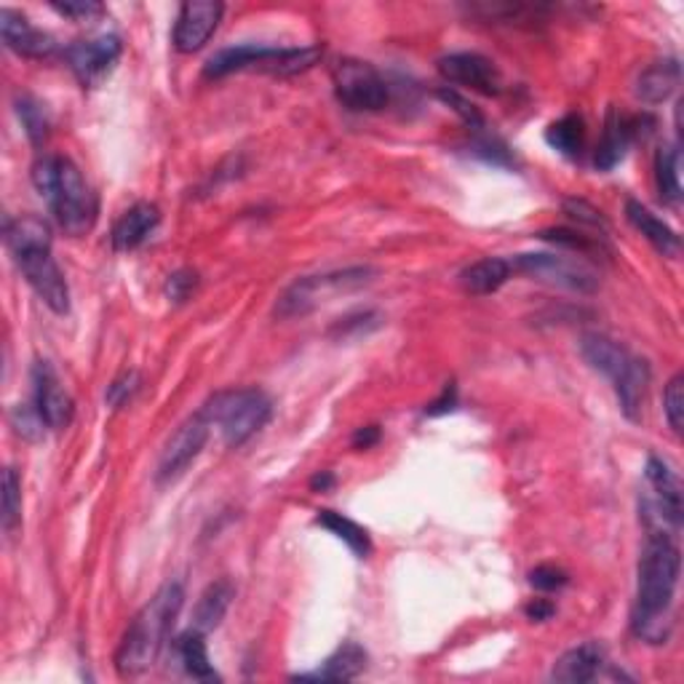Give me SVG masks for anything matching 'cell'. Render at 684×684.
I'll use <instances>...</instances> for the list:
<instances>
[{
  "label": "cell",
  "mask_w": 684,
  "mask_h": 684,
  "mask_svg": "<svg viewBox=\"0 0 684 684\" xmlns=\"http://www.w3.org/2000/svg\"><path fill=\"white\" fill-rule=\"evenodd\" d=\"M682 556L666 530H650L639 559L637 601H633V633L650 644L669 639L671 605L680 586Z\"/></svg>",
  "instance_id": "6da1fadb"
},
{
  "label": "cell",
  "mask_w": 684,
  "mask_h": 684,
  "mask_svg": "<svg viewBox=\"0 0 684 684\" xmlns=\"http://www.w3.org/2000/svg\"><path fill=\"white\" fill-rule=\"evenodd\" d=\"M6 246L14 255L17 268L28 278V284L41 297V302L56 316L70 310L67 278L52 255V231L41 217L6 220Z\"/></svg>",
  "instance_id": "7a4b0ae2"
},
{
  "label": "cell",
  "mask_w": 684,
  "mask_h": 684,
  "mask_svg": "<svg viewBox=\"0 0 684 684\" xmlns=\"http://www.w3.org/2000/svg\"><path fill=\"white\" fill-rule=\"evenodd\" d=\"M182 605H185V588H182V583L169 580L137 612L116 652V669L120 676H139L153 666L163 644H167L169 631L177 616H180Z\"/></svg>",
  "instance_id": "3957f363"
},
{
  "label": "cell",
  "mask_w": 684,
  "mask_h": 684,
  "mask_svg": "<svg viewBox=\"0 0 684 684\" xmlns=\"http://www.w3.org/2000/svg\"><path fill=\"white\" fill-rule=\"evenodd\" d=\"M33 185L52 209L56 225L67 236H86L97 220V195L70 158L43 156L33 167Z\"/></svg>",
  "instance_id": "277c9868"
},
{
  "label": "cell",
  "mask_w": 684,
  "mask_h": 684,
  "mask_svg": "<svg viewBox=\"0 0 684 684\" xmlns=\"http://www.w3.org/2000/svg\"><path fill=\"white\" fill-rule=\"evenodd\" d=\"M201 412L212 423V428H220L225 445L238 449L268 426L274 402L259 388H231L214 394Z\"/></svg>",
  "instance_id": "5b68a950"
},
{
  "label": "cell",
  "mask_w": 684,
  "mask_h": 684,
  "mask_svg": "<svg viewBox=\"0 0 684 684\" xmlns=\"http://www.w3.org/2000/svg\"><path fill=\"white\" fill-rule=\"evenodd\" d=\"M319 46L306 49H270L257 43H241V46L223 49L206 62V78H225L238 70H265L274 75H297L306 73L321 60Z\"/></svg>",
  "instance_id": "8992f818"
},
{
  "label": "cell",
  "mask_w": 684,
  "mask_h": 684,
  "mask_svg": "<svg viewBox=\"0 0 684 684\" xmlns=\"http://www.w3.org/2000/svg\"><path fill=\"white\" fill-rule=\"evenodd\" d=\"M372 278H375V270L361 268V265L359 268L332 270V274L297 278V281L284 289V295L278 297L276 316L278 319H297V316H306L313 308H319L321 302H327L329 297L366 287Z\"/></svg>",
  "instance_id": "52a82bcc"
},
{
  "label": "cell",
  "mask_w": 684,
  "mask_h": 684,
  "mask_svg": "<svg viewBox=\"0 0 684 684\" xmlns=\"http://www.w3.org/2000/svg\"><path fill=\"white\" fill-rule=\"evenodd\" d=\"M332 84L340 105L353 113H377L391 99L388 81L370 62L338 60L332 67Z\"/></svg>",
  "instance_id": "ba28073f"
},
{
  "label": "cell",
  "mask_w": 684,
  "mask_h": 684,
  "mask_svg": "<svg viewBox=\"0 0 684 684\" xmlns=\"http://www.w3.org/2000/svg\"><path fill=\"white\" fill-rule=\"evenodd\" d=\"M513 274H524L535 281L551 284V287H562L578 295H594L599 289V276L594 274L588 265L578 263V259L546 255V252H535V255H519L511 263Z\"/></svg>",
  "instance_id": "9c48e42d"
},
{
  "label": "cell",
  "mask_w": 684,
  "mask_h": 684,
  "mask_svg": "<svg viewBox=\"0 0 684 684\" xmlns=\"http://www.w3.org/2000/svg\"><path fill=\"white\" fill-rule=\"evenodd\" d=\"M209 434H212V423L206 420L204 412H195L193 417H188L180 428L174 430V436L163 447L161 460H158L156 481L158 484H171L193 466L195 458L204 452Z\"/></svg>",
  "instance_id": "30bf717a"
},
{
  "label": "cell",
  "mask_w": 684,
  "mask_h": 684,
  "mask_svg": "<svg viewBox=\"0 0 684 684\" xmlns=\"http://www.w3.org/2000/svg\"><path fill=\"white\" fill-rule=\"evenodd\" d=\"M120 52H124V46H120L118 35H99L92 38V41L73 43L65 52V60L84 88H94L113 73Z\"/></svg>",
  "instance_id": "8fae6325"
},
{
  "label": "cell",
  "mask_w": 684,
  "mask_h": 684,
  "mask_svg": "<svg viewBox=\"0 0 684 684\" xmlns=\"http://www.w3.org/2000/svg\"><path fill=\"white\" fill-rule=\"evenodd\" d=\"M439 73L445 75L449 84L473 88V92L487 94V97H495V94H500V88H503V75H500L495 62L477 52L441 56Z\"/></svg>",
  "instance_id": "7c38bea8"
},
{
  "label": "cell",
  "mask_w": 684,
  "mask_h": 684,
  "mask_svg": "<svg viewBox=\"0 0 684 684\" xmlns=\"http://www.w3.org/2000/svg\"><path fill=\"white\" fill-rule=\"evenodd\" d=\"M225 6L212 3V0H190L182 3L180 14L174 22V49L180 54H193L204 49L209 38L217 30L220 19H223Z\"/></svg>",
  "instance_id": "4fadbf2b"
},
{
  "label": "cell",
  "mask_w": 684,
  "mask_h": 684,
  "mask_svg": "<svg viewBox=\"0 0 684 684\" xmlns=\"http://www.w3.org/2000/svg\"><path fill=\"white\" fill-rule=\"evenodd\" d=\"M33 404L41 412L46 428L65 430L73 420V398L62 388L60 377H56L49 361H38L33 366Z\"/></svg>",
  "instance_id": "5bb4252c"
},
{
  "label": "cell",
  "mask_w": 684,
  "mask_h": 684,
  "mask_svg": "<svg viewBox=\"0 0 684 684\" xmlns=\"http://www.w3.org/2000/svg\"><path fill=\"white\" fill-rule=\"evenodd\" d=\"M0 35H3L6 49L17 52L19 56H30V60H43L56 52V41L35 24H30L28 17L17 14V11L3 9L0 11Z\"/></svg>",
  "instance_id": "9a60e30c"
},
{
  "label": "cell",
  "mask_w": 684,
  "mask_h": 684,
  "mask_svg": "<svg viewBox=\"0 0 684 684\" xmlns=\"http://www.w3.org/2000/svg\"><path fill=\"white\" fill-rule=\"evenodd\" d=\"M158 223H161V212H158L156 204L142 201V204L126 209V212L120 214L116 227H113V236H110L113 249H118V252L137 249V246H142L145 241H148V236L156 231Z\"/></svg>",
  "instance_id": "2e32d148"
},
{
  "label": "cell",
  "mask_w": 684,
  "mask_h": 684,
  "mask_svg": "<svg viewBox=\"0 0 684 684\" xmlns=\"http://www.w3.org/2000/svg\"><path fill=\"white\" fill-rule=\"evenodd\" d=\"M366 650L356 642L340 644L332 655L321 663L319 669L310 671V674H297L295 680L300 682H351L359 674H364L366 669Z\"/></svg>",
  "instance_id": "e0dca14e"
},
{
  "label": "cell",
  "mask_w": 684,
  "mask_h": 684,
  "mask_svg": "<svg viewBox=\"0 0 684 684\" xmlns=\"http://www.w3.org/2000/svg\"><path fill=\"white\" fill-rule=\"evenodd\" d=\"M639 120L637 118H626L620 113L610 110L605 124V135H601V142L597 148V156H594V163H597L599 171H612L623 161L626 150L631 148L633 137H637Z\"/></svg>",
  "instance_id": "ac0fdd59"
},
{
  "label": "cell",
  "mask_w": 684,
  "mask_h": 684,
  "mask_svg": "<svg viewBox=\"0 0 684 684\" xmlns=\"http://www.w3.org/2000/svg\"><path fill=\"white\" fill-rule=\"evenodd\" d=\"M601 666H605V650L597 642H586L580 648L567 650L559 661L554 663L551 680L562 684H583L597 680Z\"/></svg>",
  "instance_id": "d6986e66"
},
{
  "label": "cell",
  "mask_w": 684,
  "mask_h": 684,
  "mask_svg": "<svg viewBox=\"0 0 684 684\" xmlns=\"http://www.w3.org/2000/svg\"><path fill=\"white\" fill-rule=\"evenodd\" d=\"M580 356L588 361L591 370H597L599 375H605L610 383L626 370V364L631 361V353L626 351L618 340L607 338V334H599V332L583 334Z\"/></svg>",
  "instance_id": "ffe728a7"
},
{
  "label": "cell",
  "mask_w": 684,
  "mask_h": 684,
  "mask_svg": "<svg viewBox=\"0 0 684 684\" xmlns=\"http://www.w3.org/2000/svg\"><path fill=\"white\" fill-rule=\"evenodd\" d=\"M650 377L652 375H650L648 361L631 356L629 364H626V370L612 380L620 409H623V415L629 417V420H639V417H642V404H644V398H648Z\"/></svg>",
  "instance_id": "44dd1931"
},
{
  "label": "cell",
  "mask_w": 684,
  "mask_h": 684,
  "mask_svg": "<svg viewBox=\"0 0 684 684\" xmlns=\"http://www.w3.org/2000/svg\"><path fill=\"white\" fill-rule=\"evenodd\" d=\"M626 217H629V223L637 227V231L642 233V236L648 238L663 257L680 255L682 241L680 236H676V231L669 223H663L658 214H652L648 206L639 204V201H633V199L626 201Z\"/></svg>",
  "instance_id": "7402d4cb"
},
{
  "label": "cell",
  "mask_w": 684,
  "mask_h": 684,
  "mask_svg": "<svg viewBox=\"0 0 684 684\" xmlns=\"http://www.w3.org/2000/svg\"><path fill=\"white\" fill-rule=\"evenodd\" d=\"M233 599H236V586H233V580L231 578L214 580L212 586L201 594L199 605H195L193 629L204 633L217 629V626L225 620L227 610H231Z\"/></svg>",
  "instance_id": "603a6c76"
},
{
  "label": "cell",
  "mask_w": 684,
  "mask_h": 684,
  "mask_svg": "<svg viewBox=\"0 0 684 684\" xmlns=\"http://www.w3.org/2000/svg\"><path fill=\"white\" fill-rule=\"evenodd\" d=\"M680 81H682L680 62L676 60L655 62V65H650L642 75H639L637 97L648 105H661L676 92Z\"/></svg>",
  "instance_id": "cb8c5ba5"
},
{
  "label": "cell",
  "mask_w": 684,
  "mask_h": 684,
  "mask_svg": "<svg viewBox=\"0 0 684 684\" xmlns=\"http://www.w3.org/2000/svg\"><path fill=\"white\" fill-rule=\"evenodd\" d=\"M513 274L511 263L503 257H484L479 259V263L468 265L466 270L460 274V287L468 291V295H477V297H484V295H492V291H498L500 287H503L505 281H509Z\"/></svg>",
  "instance_id": "d4e9b609"
},
{
  "label": "cell",
  "mask_w": 684,
  "mask_h": 684,
  "mask_svg": "<svg viewBox=\"0 0 684 684\" xmlns=\"http://www.w3.org/2000/svg\"><path fill=\"white\" fill-rule=\"evenodd\" d=\"M174 650H177V658H180V663L185 666V671L193 676V680H201V682L220 680V674L214 671L212 661H209L204 631H199V629L185 631L180 639H177Z\"/></svg>",
  "instance_id": "484cf974"
},
{
  "label": "cell",
  "mask_w": 684,
  "mask_h": 684,
  "mask_svg": "<svg viewBox=\"0 0 684 684\" xmlns=\"http://www.w3.org/2000/svg\"><path fill=\"white\" fill-rule=\"evenodd\" d=\"M316 524L332 532L334 537H340V541L345 543V546L351 548L353 554L359 556V559L370 556V551H372L370 532L361 527V524L353 522V519L342 516V513H338V511H319V516H316Z\"/></svg>",
  "instance_id": "4316f807"
},
{
  "label": "cell",
  "mask_w": 684,
  "mask_h": 684,
  "mask_svg": "<svg viewBox=\"0 0 684 684\" xmlns=\"http://www.w3.org/2000/svg\"><path fill=\"white\" fill-rule=\"evenodd\" d=\"M655 185L661 193V201L669 206H676L682 201V177H680V148L666 145L655 156Z\"/></svg>",
  "instance_id": "83f0119b"
},
{
  "label": "cell",
  "mask_w": 684,
  "mask_h": 684,
  "mask_svg": "<svg viewBox=\"0 0 684 684\" xmlns=\"http://www.w3.org/2000/svg\"><path fill=\"white\" fill-rule=\"evenodd\" d=\"M546 142L565 158H580L583 142H586V124H583L578 113H569V116L548 126Z\"/></svg>",
  "instance_id": "f1b7e54d"
},
{
  "label": "cell",
  "mask_w": 684,
  "mask_h": 684,
  "mask_svg": "<svg viewBox=\"0 0 684 684\" xmlns=\"http://www.w3.org/2000/svg\"><path fill=\"white\" fill-rule=\"evenodd\" d=\"M17 116H19V120H22L30 142H33L35 148H41V145L49 139V129H52V124H49V116H46V110H43V105L35 103L33 97H19L17 99Z\"/></svg>",
  "instance_id": "f546056e"
},
{
  "label": "cell",
  "mask_w": 684,
  "mask_h": 684,
  "mask_svg": "<svg viewBox=\"0 0 684 684\" xmlns=\"http://www.w3.org/2000/svg\"><path fill=\"white\" fill-rule=\"evenodd\" d=\"M537 238L551 241V244L556 246H565L569 252H580V255H597V252H601L599 238L583 236V233L567 231V227H551V231L537 233Z\"/></svg>",
  "instance_id": "4dcf8cb0"
},
{
  "label": "cell",
  "mask_w": 684,
  "mask_h": 684,
  "mask_svg": "<svg viewBox=\"0 0 684 684\" xmlns=\"http://www.w3.org/2000/svg\"><path fill=\"white\" fill-rule=\"evenodd\" d=\"M22 516V484L14 468H6L3 473V530L14 532Z\"/></svg>",
  "instance_id": "1f68e13d"
},
{
  "label": "cell",
  "mask_w": 684,
  "mask_h": 684,
  "mask_svg": "<svg viewBox=\"0 0 684 684\" xmlns=\"http://www.w3.org/2000/svg\"><path fill=\"white\" fill-rule=\"evenodd\" d=\"M380 324H383V321H380V313H375V310H361V313H353V316H345V319H340L338 324L332 327V338L334 340L361 338V334L375 332Z\"/></svg>",
  "instance_id": "d6a6232c"
},
{
  "label": "cell",
  "mask_w": 684,
  "mask_h": 684,
  "mask_svg": "<svg viewBox=\"0 0 684 684\" xmlns=\"http://www.w3.org/2000/svg\"><path fill=\"white\" fill-rule=\"evenodd\" d=\"M11 426H14V430L22 436V439L38 441L43 436V426H46V423H43L35 404H17V407L11 409Z\"/></svg>",
  "instance_id": "836d02e7"
},
{
  "label": "cell",
  "mask_w": 684,
  "mask_h": 684,
  "mask_svg": "<svg viewBox=\"0 0 684 684\" xmlns=\"http://www.w3.org/2000/svg\"><path fill=\"white\" fill-rule=\"evenodd\" d=\"M663 404H666V420L669 426L676 430V434H682V426H684V377L682 375H674L669 380L666 385V394H663Z\"/></svg>",
  "instance_id": "e575fe53"
},
{
  "label": "cell",
  "mask_w": 684,
  "mask_h": 684,
  "mask_svg": "<svg viewBox=\"0 0 684 684\" xmlns=\"http://www.w3.org/2000/svg\"><path fill=\"white\" fill-rule=\"evenodd\" d=\"M139 385H142V380H139V372H124L116 383L107 388V402H110V407H126V404L135 398V394L139 391Z\"/></svg>",
  "instance_id": "d590c367"
},
{
  "label": "cell",
  "mask_w": 684,
  "mask_h": 684,
  "mask_svg": "<svg viewBox=\"0 0 684 684\" xmlns=\"http://www.w3.org/2000/svg\"><path fill=\"white\" fill-rule=\"evenodd\" d=\"M439 99L445 105H449L452 107L455 113H458V116L462 118V124L466 126H471V129H481V126H484V118H481V113L477 110V105H471L468 103L466 97H460L458 92H449V88H441L439 92Z\"/></svg>",
  "instance_id": "8d00e7d4"
},
{
  "label": "cell",
  "mask_w": 684,
  "mask_h": 684,
  "mask_svg": "<svg viewBox=\"0 0 684 684\" xmlns=\"http://www.w3.org/2000/svg\"><path fill=\"white\" fill-rule=\"evenodd\" d=\"M565 214L569 220H575V223L594 227V231H605L607 227V220L601 217L599 209H594L591 204H588V201H580V199L565 201Z\"/></svg>",
  "instance_id": "74e56055"
},
{
  "label": "cell",
  "mask_w": 684,
  "mask_h": 684,
  "mask_svg": "<svg viewBox=\"0 0 684 684\" xmlns=\"http://www.w3.org/2000/svg\"><path fill=\"white\" fill-rule=\"evenodd\" d=\"M56 14L73 19V22H92V19L103 17L105 9L103 3H94V0H75V3H52Z\"/></svg>",
  "instance_id": "f35d334b"
},
{
  "label": "cell",
  "mask_w": 684,
  "mask_h": 684,
  "mask_svg": "<svg viewBox=\"0 0 684 684\" xmlns=\"http://www.w3.org/2000/svg\"><path fill=\"white\" fill-rule=\"evenodd\" d=\"M530 583L537 591H559L562 586H567V573L554 565H541L530 573Z\"/></svg>",
  "instance_id": "ab89813d"
},
{
  "label": "cell",
  "mask_w": 684,
  "mask_h": 684,
  "mask_svg": "<svg viewBox=\"0 0 684 684\" xmlns=\"http://www.w3.org/2000/svg\"><path fill=\"white\" fill-rule=\"evenodd\" d=\"M195 284H199V276H195L193 270H177V274L169 276L167 295L174 302H185L190 297V291L195 289Z\"/></svg>",
  "instance_id": "60d3db41"
},
{
  "label": "cell",
  "mask_w": 684,
  "mask_h": 684,
  "mask_svg": "<svg viewBox=\"0 0 684 684\" xmlns=\"http://www.w3.org/2000/svg\"><path fill=\"white\" fill-rule=\"evenodd\" d=\"M473 150H477L484 161L495 163V167H509L511 163L509 148H505L503 142H498V139H481V142L473 145Z\"/></svg>",
  "instance_id": "b9f144b4"
},
{
  "label": "cell",
  "mask_w": 684,
  "mask_h": 684,
  "mask_svg": "<svg viewBox=\"0 0 684 684\" xmlns=\"http://www.w3.org/2000/svg\"><path fill=\"white\" fill-rule=\"evenodd\" d=\"M455 404H458V391H455V383H447L445 394H441V398H436L434 404H428L426 415H445V412H452Z\"/></svg>",
  "instance_id": "7bdbcfd3"
},
{
  "label": "cell",
  "mask_w": 684,
  "mask_h": 684,
  "mask_svg": "<svg viewBox=\"0 0 684 684\" xmlns=\"http://www.w3.org/2000/svg\"><path fill=\"white\" fill-rule=\"evenodd\" d=\"M380 439V430L375 428V426H370V428H361L356 436H353V447H359V449H370L372 445H375V441Z\"/></svg>",
  "instance_id": "ee69618b"
},
{
  "label": "cell",
  "mask_w": 684,
  "mask_h": 684,
  "mask_svg": "<svg viewBox=\"0 0 684 684\" xmlns=\"http://www.w3.org/2000/svg\"><path fill=\"white\" fill-rule=\"evenodd\" d=\"M527 616L532 620H548L551 616H554V605H548L546 599H535L532 605L527 607Z\"/></svg>",
  "instance_id": "f6af8a7d"
},
{
  "label": "cell",
  "mask_w": 684,
  "mask_h": 684,
  "mask_svg": "<svg viewBox=\"0 0 684 684\" xmlns=\"http://www.w3.org/2000/svg\"><path fill=\"white\" fill-rule=\"evenodd\" d=\"M332 484H334L332 473H319V477L310 481V487H313V490H327V487H332Z\"/></svg>",
  "instance_id": "bcb514c9"
}]
</instances>
